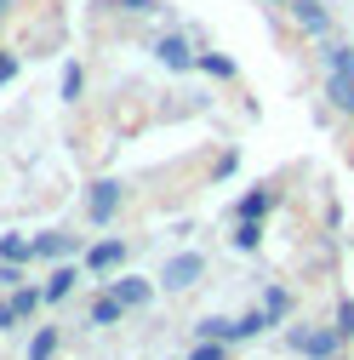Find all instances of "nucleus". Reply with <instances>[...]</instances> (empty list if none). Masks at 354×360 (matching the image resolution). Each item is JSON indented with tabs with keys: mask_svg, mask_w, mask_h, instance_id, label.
Segmentation results:
<instances>
[{
	"mask_svg": "<svg viewBox=\"0 0 354 360\" xmlns=\"http://www.w3.org/2000/svg\"><path fill=\"white\" fill-rule=\"evenodd\" d=\"M12 303H18L23 321H34V309L46 303V286H12Z\"/></svg>",
	"mask_w": 354,
	"mask_h": 360,
	"instance_id": "a211bd4d",
	"label": "nucleus"
},
{
	"mask_svg": "<svg viewBox=\"0 0 354 360\" xmlns=\"http://www.w3.org/2000/svg\"><path fill=\"white\" fill-rule=\"evenodd\" d=\"M80 263H86V275H120V263H126V240H120V235H103L98 246H86V252H80Z\"/></svg>",
	"mask_w": 354,
	"mask_h": 360,
	"instance_id": "423d86ee",
	"label": "nucleus"
},
{
	"mask_svg": "<svg viewBox=\"0 0 354 360\" xmlns=\"http://www.w3.org/2000/svg\"><path fill=\"white\" fill-rule=\"evenodd\" d=\"M269 212H275V189H263V184L251 195H240V206H235V217H257V223L269 217Z\"/></svg>",
	"mask_w": 354,
	"mask_h": 360,
	"instance_id": "4468645a",
	"label": "nucleus"
},
{
	"mask_svg": "<svg viewBox=\"0 0 354 360\" xmlns=\"http://www.w3.org/2000/svg\"><path fill=\"white\" fill-rule=\"evenodd\" d=\"M291 349H297L303 360H337L343 338H337V326H297V332H291Z\"/></svg>",
	"mask_w": 354,
	"mask_h": 360,
	"instance_id": "20e7f679",
	"label": "nucleus"
},
{
	"mask_svg": "<svg viewBox=\"0 0 354 360\" xmlns=\"http://www.w3.org/2000/svg\"><path fill=\"white\" fill-rule=\"evenodd\" d=\"M80 281H86V263H80V257H74V263H58L52 275H46V303H63Z\"/></svg>",
	"mask_w": 354,
	"mask_h": 360,
	"instance_id": "6e6552de",
	"label": "nucleus"
},
{
	"mask_svg": "<svg viewBox=\"0 0 354 360\" xmlns=\"http://www.w3.org/2000/svg\"><path fill=\"white\" fill-rule=\"evenodd\" d=\"M275 326V314L269 309H251V314H235V332H229V343H246V338H263Z\"/></svg>",
	"mask_w": 354,
	"mask_h": 360,
	"instance_id": "ddd939ff",
	"label": "nucleus"
},
{
	"mask_svg": "<svg viewBox=\"0 0 354 360\" xmlns=\"http://www.w3.org/2000/svg\"><path fill=\"white\" fill-rule=\"evenodd\" d=\"M286 18H291V29H297L303 40H332V34H337V12L326 6V0H291Z\"/></svg>",
	"mask_w": 354,
	"mask_h": 360,
	"instance_id": "f257e3e1",
	"label": "nucleus"
},
{
	"mask_svg": "<svg viewBox=\"0 0 354 360\" xmlns=\"http://www.w3.org/2000/svg\"><path fill=\"white\" fill-rule=\"evenodd\" d=\"M109 292H114L126 309H149V297H155V281H143V275H120V281H109Z\"/></svg>",
	"mask_w": 354,
	"mask_h": 360,
	"instance_id": "1a4fd4ad",
	"label": "nucleus"
},
{
	"mask_svg": "<svg viewBox=\"0 0 354 360\" xmlns=\"http://www.w3.org/2000/svg\"><path fill=\"white\" fill-rule=\"evenodd\" d=\"M80 92H86V69H80V63H63V98L74 103Z\"/></svg>",
	"mask_w": 354,
	"mask_h": 360,
	"instance_id": "5701e85b",
	"label": "nucleus"
},
{
	"mask_svg": "<svg viewBox=\"0 0 354 360\" xmlns=\"http://www.w3.org/2000/svg\"><path fill=\"white\" fill-rule=\"evenodd\" d=\"M69 257H80V235H63V229L34 235V263H69Z\"/></svg>",
	"mask_w": 354,
	"mask_h": 360,
	"instance_id": "0eeeda50",
	"label": "nucleus"
},
{
	"mask_svg": "<svg viewBox=\"0 0 354 360\" xmlns=\"http://www.w3.org/2000/svg\"><path fill=\"white\" fill-rule=\"evenodd\" d=\"M52 354H58V326H40L29 338V360H52Z\"/></svg>",
	"mask_w": 354,
	"mask_h": 360,
	"instance_id": "6ab92c4d",
	"label": "nucleus"
},
{
	"mask_svg": "<svg viewBox=\"0 0 354 360\" xmlns=\"http://www.w3.org/2000/svg\"><path fill=\"white\" fill-rule=\"evenodd\" d=\"M23 281H29V275H23V263H0V286H6V292L23 286Z\"/></svg>",
	"mask_w": 354,
	"mask_h": 360,
	"instance_id": "bb28decb",
	"label": "nucleus"
},
{
	"mask_svg": "<svg viewBox=\"0 0 354 360\" xmlns=\"http://www.w3.org/2000/svg\"><path fill=\"white\" fill-rule=\"evenodd\" d=\"M195 69H200V75H211V80H240V63H235V58H223V52H211V46H200Z\"/></svg>",
	"mask_w": 354,
	"mask_h": 360,
	"instance_id": "9b49d317",
	"label": "nucleus"
},
{
	"mask_svg": "<svg viewBox=\"0 0 354 360\" xmlns=\"http://www.w3.org/2000/svg\"><path fill=\"white\" fill-rule=\"evenodd\" d=\"M263 6H269V12H286V6H291V0H263Z\"/></svg>",
	"mask_w": 354,
	"mask_h": 360,
	"instance_id": "c756f323",
	"label": "nucleus"
},
{
	"mask_svg": "<svg viewBox=\"0 0 354 360\" xmlns=\"http://www.w3.org/2000/svg\"><path fill=\"white\" fill-rule=\"evenodd\" d=\"M263 309H269L275 321H286V314H291V292L286 286H269V292H263Z\"/></svg>",
	"mask_w": 354,
	"mask_h": 360,
	"instance_id": "4be33fe9",
	"label": "nucleus"
},
{
	"mask_svg": "<svg viewBox=\"0 0 354 360\" xmlns=\"http://www.w3.org/2000/svg\"><path fill=\"white\" fill-rule=\"evenodd\" d=\"M103 6H114L120 18H155V12H160V0H103Z\"/></svg>",
	"mask_w": 354,
	"mask_h": 360,
	"instance_id": "aec40b11",
	"label": "nucleus"
},
{
	"mask_svg": "<svg viewBox=\"0 0 354 360\" xmlns=\"http://www.w3.org/2000/svg\"><path fill=\"white\" fill-rule=\"evenodd\" d=\"M320 69L326 75H354V40H320Z\"/></svg>",
	"mask_w": 354,
	"mask_h": 360,
	"instance_id": "9d476101",
	"label": "nucleus"
},
{
	"mask_svg": "<svg viewBox=\"0 0 354 360\" xmlns=\"http://www.w3.org/2000/svg\"><path fill=\"white\" fill-rule=\"evenodd\" d=\"M189 360H229V343H217V338H200Z\"/></svg>",
	"mask_w": 354,
	"mask_h": 360,
	"instance_id": "393cba45",
	"label": "nucleus"
},
{
	"mask_svg": "<svg viewBox=\"0 0 354 360\" xmlns=\"http://www.w3.org/2000/svg\"><path fill=\"white\" fill-rule=\"evenodd\" d=\"M200 338H217V343H229V332H235V321H229V314H206V321L195 326Z\"/></svg>",
	"mask_w": 354,
	"mask_h": 360,
	"instance_id": "412c9836",
	"label": "nucleus"
},
{
	"mask_svg": "<svg viewBox=\"0 0 354 360\" xmlns=\"http://www.w3.org/2000/svg\"><path fill=\"white\" fill-rule=\"evenodd\" d=\"M326 103L354 120V75H326Z\"/></svg>",
	"mask_w": 354,
	"mask_h": 360,
	"instance_id": "f8f14e48",
	"label": "nucleus"
},
{
	"mask_svg": "<svg viewBox=\"0 0 354 360\" xmlns=\"http://www.w3.org/2000/svg\"><path fill=\"white\" fill-rule=\"evenodd\" d=\"M229 240H235V252H257L263 246V223L257 217H235V235Z\"/></svg>",
	"mask_w": 354,
	"mask_h": 360,
	"instance_id": "dca6fc26",
	"label": "nucleus"
},
{
	"mask_svg": "<svg viewBox=\"0 0 354 360\" xmlns=\"http://www.w3.org/2000/svg\"><path fill=\"white\" fill-rule=\"evenodd\" d=\"M126 206V184L120 177H98L92 189H86V223H98V229H109V223L120 217Z\"/></svg>",
	"mask_w": 354,
	"mask_h": 360,
	"instance_id": "f03ea898",
	"label": "nucleus"
},
{
	"mask_svg": "<svg viewBox=\"0 0 354 360\" xmlns=\"http://www.w3.org/2000/svg\"><path fill=\"white\" fill-rule=\"evenodd\" d=\"M126 314H131V309H126V303H120L114 292H103V297L92 303V326H120Z\"/></svg>",
	"mask_w": 354,
	"mask_h": 360,
	"instance_id": "2eb2a0df",
	"label": "nucleus"
},
{
	"mask_svg": "<svg viewBox=\"0 0 354 360\" xmlns=\"http://www.w3.org/2000/svg\"><path fill=\"white\" fill-rule=\"evenodd\" d=\"M195 58H200V46H195L189 34H160V40H155V63L171 69V75H189Z\"/></svg>",
	"mask_w": 354,
	"mask_h": 360,
	"instance_id": "39448f33",
	"label": "nucleus"
},
{
	"mask_svg": "<svg viewBox=\"0 0 354 360\" xmlns=\"http://www.w3.org/2000/svg\"><path fill=\"white\" fill-rule=\"evenodd\" d=\"M0 263H34V240L29 235H0Z\"/></svg>",
	"mask_w": 354,
	"mask_h": 360,
	"instance_id": "f3484780",
	"label": "nucleus"
},
{
	"mask_svg": "<svg viewBox=\"0 0 354 360\" xmlns=\"http://www.w3.org/2000/svg\"><path fill=\"white\" fill-rule=\"evenodd\" d=\"M12 80H18V52L0 46V86H12Z\"/></svg>",
	"mask_w": 354,
	"mask_h": 360,
	"instance_id": "cd10ccee",
	"label": "nucleus"
},
{
	"mask_svg": "<svg viewBox=\"0 0 354 360\" xmlns=\"http://www.w3.org/2000/svg\"><path fill=\"white\" fill-rule=\"evenodd\" d=\"M12 6H18V0H0V23H6V18H12Z\"/></svg>",
	"mask_w": 354,
	"mask_h": 360,
	"instance_id": "c85d7f7f",
	"label": "nucleus"
},
{
	"mask_svg": "<svg viewBox=\"0 0 354 360\" xmlns=\"http://www.w3.org/2000/svg\"><path fill=\"white\" fill-rule=\"evenodd\" d=\"M12 326H23V314H18L12 297H0V332H12Z\"/></svg>",
	"mask_w": 354,
	"mask_h": 360,
	"instance_id": "a878e982",
	"label": "nucleus"
},
{
	"mask_svg": "<svg viewBox=\"0 0 354 360\" xmlns=\"http://www.w3.org/2000/svg\"><path fill=\"white\" fill-rule=\"evenodd\" d=\"M200 275H206V257H200V252H171L166 269L155 275V286H166V292H189V286H200Z\"/></svg>",
	"mask_w": 354,
	"mask_h": 360,
	"instance_id": "7ed1b4c3",
	"label": "nucleus"
},
{
	"mask_svg": "<svg viewBox=\"0 0 354 360\" xmlns=\"http://www.w3.org/2000/svg\"><path fill=\"white\" fill-rule=\"evenodd\" d=\"M332 326H337V338H343V343L354 338V297H343V303H337V314H332Z\"/></svg>",
	"mask_w": 354,
	"mask_h": 360,
	"instance_id": "b1692460",
	"label": "nucleus"
}]
</instances>
